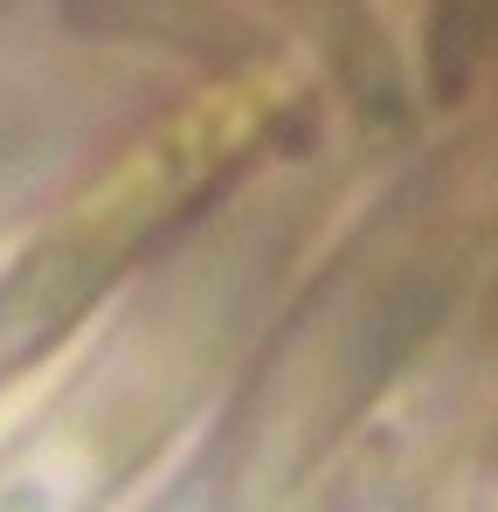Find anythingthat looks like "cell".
<instances>
[{
  "label": "cell",
  "instance_id": "5b68a950",
  "mask_svg": "<svg viewBox=\"0 0 498 512\" xmlns=\"http://www.w3.org/2000/svg\"><path fill=\"white\" fill-rule=\"evenodd\" d=\"M0 7H14V0H0Z\"/></svg>",
  "mask_w": 498,
  "mask_h": 512
},
{
  "label": "cell",
  "instance_id": "277c9868",
  "mask_svg": "<svg viewBox=\"0 0 498 512\" xmlns=\"http://www.w3.org/2000/svg\"><path fill=\"white\" fill-rule=\"evenodd\" d=\"M153 512H222V506H215V492H208V485L194 478V485H180L173 499H160V506H153Z\"/></svg>",
  "mask_w": 498,
  "mask_h": 512
},
{
  "label": "cell",
  "instance_id": "7a4b0ae2",
  "mask_svg": "<svg viewBox=\"0 0 498 512\" xmlns=\"http://www.w3.org/2000/svg\"><path fill=\"white\" fill-rule=\"evenodd\" d=\"M63 21L90 42H160L215 63L277 49V35L229 0H63Z\"/></svg>",
  "mask_w": 498,
  "mask_h": 512
},
{
  "label": "cell",
  "instance_id": "6da1fadb",
  "mask_svg": "<svg viewBox=\"0 0 498 512\" xmlns=\"http://www.w3.org/2000/svg\"><path fill=\"white\" fill-rule=\"evenodd\" d=\"M173 201H180V160L173 167L146 160V167L125 173L111 194L83 201L70 222L42 229L0 270V381L35 367L104 298L118 263H132L146 250V236L173 215Z\"/></svg>",
  "mask_w": 498,
  "mask_h": 512
},
{
  "label": "cell",
  "instance_id": "3957f363",
  "mask_svg": "<svg viewBox=\"0 0 498 512\" xmlns=\"http://www.w3.org/2000/svg\"><path fill=\"white\" fill-rule=\"evenodd\" d=\"M498 42V0H436L429 7V35H422V63H429V97L457 104L485 49Z\"/></svg>",
  "mask_w": 498,
  "mask_h": 512
}]
</instances>
